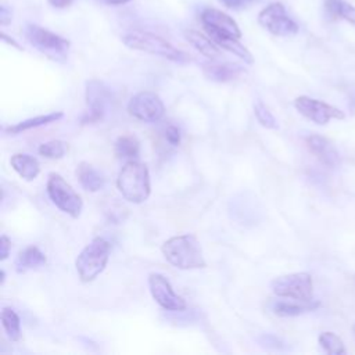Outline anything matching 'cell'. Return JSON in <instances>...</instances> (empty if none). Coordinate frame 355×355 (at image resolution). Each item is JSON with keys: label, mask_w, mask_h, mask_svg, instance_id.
<instances>
[{"label": "cell", "mask_w": 355, "mask_h": 355, "mask_svg": "<svg viewBox=\"0 0 355 355\" xmlns=\"http://www.w3.org/2000/svg\"><path fill=\"white\" fill-rule=\"evenodd\" d=\"M184 39L204 57L209 60H216L220 57V47L208 36L196 29H186L183 32Z\"/></svg>", "instance_id": "18"}, {"label": "cell", "mask_w": 355, "mask_h": 355, "mask_svg": "<svg viewBox=\"0 0 355 355\" xmlns=\"http://www.w3.org/2000/svg\"><path fill=\"white\" fill-rule=\"evenodd\" d=\"M25 39L47 58L55 62H65L68 60L71 43L68 39L40 26L36 24H28L24 31Z\"/></svg>", "instance_id": "5"}, {"label": "cell", "mask_w": 355, "mask_h": 355, "mask_svg": "<svg viewBox=\"0 0 355 355\" xmlns=\"http://www.w3.org/2000/svg\"><path fill=\"white\" fill-rule=\"evenodd\" d=\"M104 3L110 4V6H122V4H126L129 3L130 0H103Z\"/></svg>", "instance_id": "34"}, {"label": "cell", "mask_w": 355, "mask_h": 355, "mask_svg": "<svg viewBox=\"0 0 355 355\" xmlns=\"http://www.w3.org/2000/svg\"><path fill=\"white\" fill-rule=\"evenodd\" d=\"M295 110L318 125H326L330 119H344V112L322 100L308 96H298L294 100Z\"/></svg>", "instance_id": "11"}, {"label": "cell", "mask_w": 355, "mask_h": 355, "mask_svg": "<svg viewBox=\"0 0 355 355\" xmlns=\"http://www.w3.org/2000/svg\"><path fill=\"white\" fill-rule=\"evenodd\" d=\"M148 288L154 301L164 309L168 311H184L187 308L186 301L178 295L169 280L161 273H150L148 275Z\"/></svg>", "instance_id": "12"}, {"label": "cell", "mask_w": 355, "mask_h": 355, "mask_svg": "<svg viewBox=\"0 0 355 355\" xmlns=\"http://www.w3.org/2000/svg\"><path fill=\"white\" fill-rule=\"evenodd\" d=\"M10 164L12 169L24 179V180H35L37 175L40 173V164L36 157L24 154V153H17L11 155Z\"/></svg>", "instance_id": "19"}, {"label": "cell", "mask_w": 355, "mask_h": 355, "mask_svg": "<svg viewBox=\"0 0 355 355\" xmlns=\"http://www.w3.org/2000/svg\"><path fill=\"white\" fill-rule=\"evenodd\" d=\"M319 306V302L316 301H298V300H272L269 302V309L282 318H290V316H298L305 312L313 311Z\"/></svg>", "instance_id": "16"}, {"label": "cell", "mask_w": 355, "mask_h": 355, "mask_svg": "<svg viewBox=\"0 0 355 355\" xmlns=\"http://www.w3.org/2000/svg\"><path fill=\"white\" fill-rule=\"evenodd\" d=\"M115 154L119 158L135 159L140 154V143L133 135L119 136L115 141Z\"/></svg>", "instance_id": "23"}, {"label": "cell", "mask_w": 355, "mask_h": 355, "mask_svg": "<svg viewBox=\"0 0 355 355\" xmlns=\"http://www.w3.org/2000/svg\"><path fill=\"white\" fill-rule=\"evenodd\" d=\"M110 100H111V93L101 80L98 79L87 80L86 83L87 111L82 118V123L100 122L107 112Z\"/></svg>", "instance_id": "10"}, {"label": "cell", "mask_w": 355, "mask_h": 355, "mask_svg": "<svg viewBox=\"0 0 355 355\" xmlns=\"http://www.w3.org/2000/svg\"><path fill=\"white\" fill-rule=\"evenodd\" d=\"M1 39H3V42H7V43H10L11 46H14V47H17V49H21V47L18 46V43H17V42H14L11 37H8L6 33H1Z\"/></svg>", "instance_id": "35"}, {"label": "cell", "mask_w": 355, "mask_h": 355, "mask_svg": "<svg viewBox=\"0 0 355 355\" xmlns=\"http://www.w3.org/2000/svg\"><path fill=\"white\" fill-rule=\"evenodd\" d=\"M12 19V10L11 7H8V4L1 3L0 4V25L6 26L11 22Z\"/></svg>", "instance_id": "31"}, {"label": "cell", "mask_w": 355, "mask_h": 355, "mask_svg": "<svg viewBox=\"0 0 355 355\" xmlns=\"http://www.w3.org/2000/svg\"><path fill=\"white\" fill-rule=\"evenodd\" d=\"M39 154L44 158H50V159H58L62 158L67 151H68V143L60 139L55 140H50L46 141L43 144H40V147L37 148Z\"/></svg>", "instance_id": "25"}, {"label": "cell", "mask_w": 355, "mask_h": 355, "mask_svg": "<svg viewBox=\"0 0 355 355\" xmlns=\"http://www.w3.org/2000/svg\"><path fill=\"white\" fill-rule=\"evenodd\" d=\"M165 139H166V141H168L171 146H179V144H180V140H182L180 130H179L176 126L169 125V126L165 129Z\"/></svg>", "instance_id": "30"}, {"label": "cell", "mask_w": 355, "mask_h": 355, "mask_svg": "<svg viewBox=\"0 0 355 355\" xmlns=\"http://www.w3.org/2000/svg\"><path fill=\"white\" fill-rule=\"evenodd\" d=\"M64 116V114L61 111H54V112H49L46 115H39V116H35V118H28L25 121H21L12 126H8L4 130L10 135H18V133H22L25 130H29V129H35V128H39V126H44V125H49V123H53L58 119H61Z\"/></svg>", "instance_id": "21"}, {"label": "cell", "mask_w": 355, "mask_h": 355, "mask_svg": "<svg viewBox=\"0 0 355 355\" xmlns=\"http://www.w3.org/2000/svg\"><path fill=\"white\" fill-rule=\"evenodd\" d=\"M122 42L126 47H129L132 50L158 55V57H162L165 60H169V61H173L178 64H184L190 60L184 51L175 47L166 39H164L155 33H151V32L132 31L122 36Z\"/></svg>", "instance_id": "3"}, {"label": "cell", "mask_w": 355, "mask_h": 355, "mask_svg": "<svg viewBox=\"0 0 355 355\" xmlns=\"http://www.w3.org/2000/svg\"><path fill=\"white\" fill-rule=\"evenodd\" d=\"M111 252V244L104 237H94L78 255L75 268L82 283H90L105 269Z\"/></svg>", "instance_id": "4"}, {"label": "cell", "mask_w": 355, "mask_h": 355, "mask_svg": "<svg viewBox=\"0 0 355 355\" xmlns=\"http://www.w3.org/2000/svg\"><path fill=\"white\" fill-rule=\"evenodd\" d=\"M258 22L269 33L280 37H288L298 32L297 22L287 14L282 3H270L258 14Z\"/></svg>", "instance_id": "8"}, {"label": "cell", "mask_w": 355, "mask_h": 355, "mask_svg": "<svg viewBox=\"0 0 355 355\" xmlns=\"http://www.w3.org/2000/svg\"><path fill=\"white\" fill-rule=\"evenodd\" d=\"M116 187L126 201L133 204L144 202L151 193L150 172L147 165L129 159L119 171Z\"/></svg>", "instance_id": "2"}, {"label": "cell", "mask_w": 355, "mask_h": 355, "mask_svg": "<svg viewBox=\"0 0 355 355\" xmlns=\"http://www.w3.org/2000/svg\"><path fill=\"white\" fill-rule=\"evenodd\" d=\"M161 252L172 266L182 270L207 266L201 245L193 234H179L168 239L161 245Z\"/></svg>", "instance_id": "1"}, {"label": "cell", "mask_w": 355, "mask_h": 355, "mask_svg": "<svg viewBox=\"0 0 355 355\" xmlns=\"http://www.w3.org/2000/svg\"><path fill=\"white\" fill-rule=\"evenodd\" d=\"M46 261V255L36 245H28L18 252L15 266L18 272H25L28 269L44 265Z\"/></svg>", "instance_id": "22"}, {"label": "cell", "mask_w": 355, "mask_h": 355, "mask_svg": "<svg viewBox=\"0 0 355 355\" xmlns=\"http://www.w3.org/2000/svg\"><path fill=\"white\" fill-rule=\"evenodd\" d=\"M254 115L261 126H263L266 129H277L279 128L276 118L273 116V114L266 108V105L261 100H257L254 103Z\"/></svg>", "instance_id": "27"}, {"label": "cell", "mask_w": 355, "mask_h": 355, "mask_svg": "<svg viewBox=\"0 0 355 355\" xmlns=\"http://www.w3.org/2000/svg\"><path fill=\"white\" fill-rule=\"evenodd\" d=\"M1 326L10 341L21 340V320L12 308L4 306L1 309Z\"/></svg>", "instance_id": "24"}, {"label": "cell", "mask_w": 355, "mask_h": 355, "mask_svg": "<svg viewBox=\"0 0 355 355\" xmlns=\"http://www.w3.org/2000/svg\"><path fill=\"white\" fill-rule=\"evenodd\" d=\"M244 68L232 64V62H219L215 60H211L209 62H205L202 65V73L208 80L212 82H219V83H226L236 80L244 73Z\"/></svg>", "instance_id": "14"}, {"label": "cell", "mask_w": 355, "mask_h": 355, "mask_svg": "<svg viewBox=\"0 0 355 355\" xmlns=\"http://www.w3.org/2000/svg\"><path fill=\"white\" fill-rule=\"evenodd\" d=\"M306 146L309 151L326 166L334 168L340 164V155L336 147L323 136L311 135L306 137Z\"/></svg>", "instance_id": "15"}, {"label": "cell", "mask_w": 355, "mask_h": 355, "mask_svg": "<svg viewBox=\"0 0 355 355\" xmlns=\"http://www.w3.org/2000/svg\"><path fill=\"white\" fill-rule=\"evenodd\" d=\"M53 7L55 8H67L68 6H71L72 0H47Z\"/></svg>", "instance_id": "33"}, {"label": "cell", "mask_w": 355, "mask_h": 355, "mask_svg": "<svg viewBox=\"0 0 355 355\" xmlns=\"http://www.w3.org/2000/svg\"><path fill=\"white\" fill-rule=\"evenodd\" d=\"M352 331H354V336H355V324L352 326Z\"/></svg>", "instance_id": "37"}, {"label": "cell", "mask_w": 355, "mask_h": 355, "mask_svg": "<svg viewBox=\"0 0 355 355\" xmlns=\"http://www.w3.org/2000/svg\"><path fill=\"white\" fill-rule=\"evenodd\" d=\"M270 288L279 298L312 301L313 297L312 276L306 272L277 276L270 282Z\"/></svg>", "instance_id": "7"}, {"label": "cell", "mask_w": 355, "mask_h": 355, "mask_svg": "<svg viewBox=\"0 0 355 355\" xmlns=\"http://www.w3.org/2000/svg\"><path fill=\"white\" fill-rule=\"evenodd\" d=\"M259 0H219V3L230 10H244L258 3Z\"/></svg>", "instance_id": "28"}, {"label": "cell", "mask_w": 355, "mask_h": 355, "mask_svg": "<svg viewBox=\"0 0 355 355\" xmlns=\"http://www.w3.org/2000/svg\"><path fill=\"white\" fill-rule=\"evenodd\" d=\"M338 17L340 18H344L345 21L351 22L352 25H355V7L341 0V4H340V12H338Z\"/></svg>", "instance_id": "29"}, {"label": "cell", "mask_w": 355, "mask_h": 355, "mask_svg": "<svg viewBox=\"0 0 355 355\" xmlns=\"http://www.w3.org/2000/svg\"><path fill=\"white\" fill-rule=\"evenodd\" d=\"M207 35L223 50L234 54L236 57H239L240 60H243L247 64H252L254 62V57L250 53V50L240 43L239 37H234L232 35L227 33H222V32H216V31H205Z\"/></svg>", "instance_id": "17"}, {"label": "cell", "mask_w": 355, "mask_h": 355, "mask_svg": "<svg viewBox=\"0 0 355 355\" xmlns=\"http://www.w3.org/2000/svg\"><path fill=\"white\" fill-rule=\"evenodd\" d=\"M319 344L320 347L331 355H341L345 354V348L343 344V340L334 334L333 331H323L319 336Z\"/></svg>", "instance_id": "26"}, {"label": "cell", "mask_w": 355, "mask_h": 355, "mask_svg": "<svg viewBox=\"0 0 355 355\" xmlns=\"http://www.w3.org/2000/svg\"><path fill=\"white\" fill-rule=\"evenodd\" d=\"M46 190L49 198L60 211L68 214L71 218H78L80 215L83 201L60 173H49Z\"/></svg>", "instance_id": "6"}, {"label": "cell", "mask_w": 355, "mask_h": 355, "mask_svg": "<svg viewBox=\"0 0 355 355\" xmlns=\"http://www.w3.org/2000/svg\"><path fill=\"white\" fill-rule=\"evenodd\" d=\"M76 176L80 186L92 193H96L104 187L103 175L89 162H80L76 168Z\"/></svg>", "instance_id": "20"}, {"label": "cell", "mask_w": 355, "mask_h": 355, "mask_svg": "<svg viewBox=\"0 0 355 355\" xmlns=\"http://www.w3.org/2000/svg\"><path fill=\"white\" fill-rule=\"evenodd\" d=\"M4 279H6V272L1 269V280H0V284L4 283Z\"/></svg>", "instance_id": "36"}, {"label": "cell", "mask_w": 355, "mask_h": 355, "mask_svg": "<svg viewBox=\"0 0 355 355\" xmlns=\"http://www.w3.org/2000/svg\"><path fill=\"white\" fill-rule=\"evenodd\" d=\"M201 24L205 31H216L222 33L232 35L234 37H241V31L237 25V22L226 12L222 10L214 8V7H207L201 11L200 14Z\"/></svg>", "instance_id": "13"}, {"label": "cell", "mask_w": 355, "mask_h": 355, "mask_svg": "<svg viewBox=\"0 0 355 355\" xmlns=\"http://www.w3.org/2000/svg\"><path fill=\"white\" fill-rule=\"evenodd\" d=\"M10 250H11V240L6 234H1L0 237V259L1 261H6L8 258Z\"/></svg>", "instance_id": "32"}, {"label": "cell", "mask_w": 355, "mask_h": 355, "mask_svg": "<svg viewBox=\"0 0 355 355\" xmlns=\"http://www.w3.org/2000/svg\"><path fill=\"white\" fill-rule=\"evenodd\" d=\"M128 112L143 122H158L165 114V105L154 92H139L128 103Z\"/></svg>", "instance_id": "9"}]
</instances>
